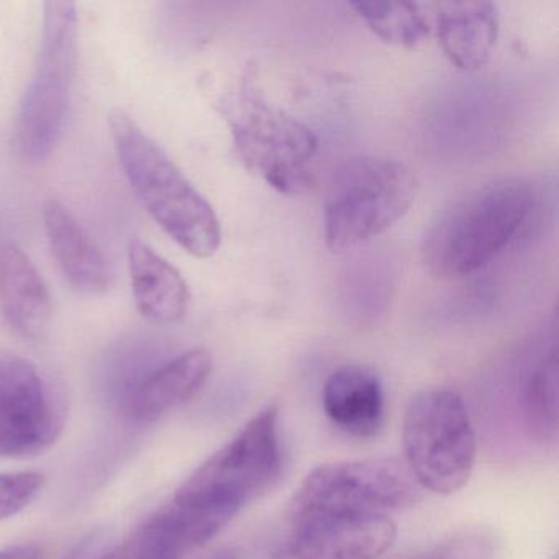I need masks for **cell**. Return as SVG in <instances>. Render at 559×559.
<instances>
[{"instance_id": "obj_20", "label": "cell", "mask_w": 559, "mask_h": 559, "mask_svg": "<svg viewBox=\"0 0 559 559\" xmlns=\"http://www.w3.org/2000/svg\"><path fill=\"white\" fill-rule=\"evenodd\" d=\"M44 487V476L34 471L0 474V520L27 509Z\"/></svg>"}, {"instance_id": "obj_21", "label": "cell", "mask_w": 559, "mask_h": 559, "mask_svg": "<svg viewBox=\"0 0 559 559\" xmlns=\"http://www.w3.org/2000/svg\"><path fill=\"white\" fill-rule=\"evenodd\" d=\"M420 559H493L492 545L480 535H460L421 556Z\"/></svg>"}, {"instance_id": "obj_7", "label": "cell", "mask_w": 559, "mask_h": 559, "mask_svg": "<svg viewBox=\"0 0 559 559\" xmlns=\"http://www.w3.org/2000/svg\"><path fill=\"white\" fill-rule=\"evenodd\" d=\"M405 460L418 486L457 492L476 461V433L466 404L451 389H428L412 399L402 428Z\"/></svg>"}, {"instance_id": "obj_5", "label": "cell", "mask_w": 559, "mask_h": 559, "mask_svg": "<svg viewBox=\"0 0 559 559\" xmlns=\"http://www.w3.org/2000/svg\"><path fill=\"white\" fill-rule=\"evenodd\" d=\"M407 165L385 156H355L333 169L323 202L325 243L345 253L397 224L415 201Z\"/></svg>"}, {"instance_id": "obj_9", "label": "cell", "mask_w": 559, "mask_h": 559, "mask_svg": "<svg viewBox=\"0 0 559 559\" xmlns=\"http://www.w3.org/2000/svg\"><path fill=\"white\" fill-rule=\"evenodd\" d=\"M67 424V405L40 369L0 349V456L27 460L50 450Z\"/></svg>"}, {"instance_id": "obj_3", "label": "cell", "mask_w": 559, "mask_h": 559, "mask_svg": "<svg viewBox=\"0 0 559 559\" xmlns=\"http://www.w3.org/2000/svg\"><path fill=\"white\" fill-rule=\"evenodd\" d=\"M245 166L284 195L306 194L316 185V133L270 103L248 70L218 106Z\"/></svg>"}, {"instance_id": "obj_14", "label": "cell", "mask_w": 559, "mask_h": 559, "mask_svg": "<svg viewBox=\"0 0 559 559\" xmlns=\"http://www.w3.org/2000/svg\"><path fill=\"white\" fill-rule=\"evenodd\" d=\"M435 24L441 50L457 70L477 71L490 60L500 31L492 2L438 4Z\"/></svg>"}, {"instance_id": "obj_19", "label": "cell", "mask_w": 559, "mask_h": 559, "mask_svg": "<svg viewBox=\"0 0 559 559\" xmlns=\"http://www.w3.org/2000/svg\"><path fill=\"white\" fill-rule=\"evenodd\" d=\"M523 420L536 440H552L558 433V362L556 349L533 369L523 389Z\"/></svg>"}, {"instance_id": "obj_23", "label": "cell", "mask_w": 559, "mask_h": 559, "mask_svg": "<svg viewBox=\"0 0 559 559\" xmlns=\"http://www.w3.org/2000/svg\"><path fill=\"white\" fill-rule=\"evenodd\" d=\"M202 559H243V556H241L240 549L235 548V546H222V548L214 549Z\"/></svg>"}, {"instance_id": "obj_4", "label": "cell", "mask_w": 559, "mask_h": 559, "mask_svg": "<svg viewBox=\"0 0 559 559\" xmlns=\"http://www.w3.org/2000/svg\"><path fill=\"white\" fill-rule=\"evenodd\" d=\"M281 473L280 408L267 405L181 484L175 503L228 523L267 492Z\"/></svg>"}, {"instance_id": "obj_1", "label": "cell", "mask_w": 559, "mask_h": 559, "mask_svg": "<svg viewBox=\"0 0 559 559\" xmlns=\"http://www.w3.org/2000/svg\"><path fill=\"white\" fill-rule=\"evenodd\" d=\"M533 191L519 178L471 189L431 222L421 261L440 280H461L496 260L519 235L533 209Z\"/></svg>"}, {"instance_id": "obj_6", "label": "cell", "mask_w": 559, "mask_h": 559, "mask_svg": "<svg viewBox=\"0 0 559 559\" xmlns=\"http://www.w3.org/2000/svg\"><path fill=\"white\" fill-rule=\"evenodd\" d=\"M78 38L76 5L47 2L37 68L19 116L17 143L25 162H44L63 136L76 76Z\"/></svg>"}, {"instance_id": "obj_2", "label": "cell", "mask_w": 559, "mask_h": 559, "mask_svg": "<svg viewBox=\"0 0 559 559\" xmlns=\"http://www.w3.org/2000/svg\"><path fill=\"white\" fill-rule=\"evenodd\" d=\"M109 123L130 188L153 221L188 253L198 258L217 253L221 221L207 199L132 117L114 110Z\"/></svg>"}, {"instance_id": "obj_16", "label": "cell", "mask_w": 559, "mask_h": 559, "mask_svg": "<svg viewBox=\"0 0 559 559\" xmlns=\"http://www.w3.org/2000/svg\"><path fill=\"white\" fill-rule=\"evenodd\" d=\"M322 399L326 417L352 437H376L384 425L381 381L365 366L346 365L333 371Z\"/></svg>"}, {"instance_id": "obj_10", "label": "cell", "mask_w": 559, "mask_h": 559, "mask_svg": "<svg viewBox=\"0 0 559 559\" xmlns=\"http://www.w3.org/2000/svg\"><path fill=\"white\" fill-rule=\"evenodd\" d=\"M395 536L397 526L389 516L289 519L273 559H379Z\"/></svg>"}, {"instance_id": "obj_18", "label": "cell", "mask_w": 559, "mask_h": 559, "mask_svg": "<svg viewBox=\"0 0 559 559\" xmlns=\"http://www.w3.org/2000/svg\"><path fill=\"white\" fill-rule=\"evenodd\" d=\"M352 8L372 34L395 47H418L430 35V24L421 5L408 2H356Z\"/></svg>"}, {"instance_id": "obj_8", "label": "cell", "mask_w": 559, "mask_h": 559, "mask_svg": "<svg viewBox=\"0 0 559 559\" xmlns=\"http://www.w3.org/2000/svg\"><path fill=\"white\" fill-rule=\"evenodd\" d=\"M420 486L395 457L340 461L313 469L290 500L289 519L389 516L414 506Z\"/></svg>"}, {"instance_id": "obj_22", "label": "cell", "mask_w": 559, "mask_h": 559, "mask_svg": "<svg viewBox=\"0 0 559 559\" xmlns=\"http://www.w3.org/2000/svg\"><path fill=\"white\" fill-rule=\"evenodd\" d=\"M0 559H41L40 548L37 546H11L0 549Z\"/></svg>"}, {"instance_id": "obj_17", "label": "cell", "mask_w": 559, "mask_h": 559, "mask_svg": "<svg viewBox=\"0 0 559 559\" xmlns=\"http://www.w3.org/2000/svg\"><path fill=\"white\" fill-rule=\"evenodd\" d=\"M129 270L136 309L146 320L166 325L186 316L191 302L188 284L162 254L143 241H132Z\"/></svg>"}, {"instance_id": "obj_12", "label": "cell", "mask_w": 559, "mask_h": 559, "mask_svg": "<svg viewBox=\"0 0 559 559\" xmlns=\"http://www.w3.org/2000/svg\"><path fill=\"white\" fill-rule=\"evenodd\" d=\"M227 523L217 516L171 506L150 516L126 543L116 548L119 559H185L214 538Z\"/></svg>"}, {"instance_id": "obj_13", "label": "cell", "mask_w": 559, "mask_h": 559, "mask_svg": "<svg viewBox=\"0 0 559 559\" xmlns=\"http://www.w3.org/2000/svg\"><path fill=\"white\" fill-rule=\"evenodd\" d=\"M0 313L19 335L37 340L51 322V297L44 277L19 245L0 247Z\"/></svg>"}, {"instance_id": "obj_15", "label": "cell", "mask_w": 559, "mask_h": 559, "mask_svg": "<svg viewBox=\"0 0 559 559\" xmlns=\"http://www.w3.org/2000/svg\"><path fill=\"white\" fill-rule=\"evenodd\" d=\"M45 230L51 253L71 286L81 293L103 294L109 289V264L83 225L57 199L45 202Z\"/></svg>"}, {"instance_id": "obj_11", "label": "cell", "mask_w": 559, "mask_h": 559, "mask_svg": "<svg viewBox=\"0 0 559 559\" xmlns=\"http://www.w3.org/2000/svg\"><path fill=\"white\" fill-rule=\"evenodd\" d=\"M212 371L207 349L195 348L152 369L123 402L120 412L136 424H152L194 397Z\"/></svg>"}]
</instances>
